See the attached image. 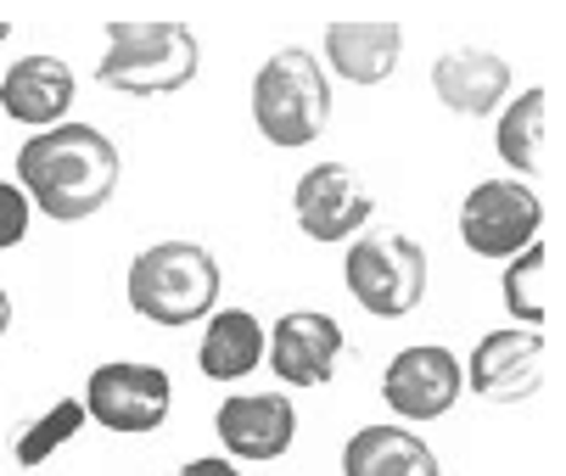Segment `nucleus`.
Wrapping results in <instances>:
<instances>
[{"label":"nucleus","instance_id":"1","mask_svg":"<svg viewBox=\"0 0 566 476\" xmlns=\"http://www.w3.org/2000/svg\"><path fill=\"white\" fill-rule=\"evenodd\" d=\"M18 180L45 219H56V224L91 219L107 208V197L118 186V146L91 124L40 129L18 151Z\"/></svg>","mask_w":566,"mask_h":476},{"label":"nucleus","instance_id":"2","mask_svg":"<svg viewBox=\"0 0 566 476\" xmlns=\"http://www.w3.org/2000/svg\"><path fill=\"white\" fill-rule=\"evenodd\" d=\"M129 303L151 326H191L219 303V264L197 242H157L129 264Z\"/></svg>","mask_w":566,"mask_h":476},{"label":"nucleus","instance_id":"3","mask_svg":"<svg viewBox=\"0 0 566 476\" xmlns=\"http://www.w3.org/2000/svg\"><path fill=\"white\" fill-rule=\"evenodd\" d=\"M202 45L180 23H107L102 85L124 96H175L197 78Z\"/></svg>","mask_w":566,"mask_h":476},{"label":"nucleus","instance_id":"4","mask_svg":"<svg viewBox=\"0 0 566 476\" xmlns=\"http://www.w3.org/2000/svg\"><path fill=\"white\" fill-rule=\"evenodd\" d=\"M332 118V78L308 51H275L253 78V124L270 146H308L326 135Z\"/></svg>","mask_w":566,"mask_h":476},{"label":"nucleus","instance_id":"5","mask_svg":"<svg viewBox=\"0 0 566 476\" xmlns=\"http://www.w3.org/2000/svg\"><path fill=\"white\" fill-rule=\"evenodd\" d=\"M343 281L376 320H403L427 292V253L410 235H359L343 258Z\"/></svg>","mask_w":566,"mask_h":476},{"label":"nucleus","instance_id":"6","mask_svg":"<svg viewBox=\"0 0 566 476\" xmlns=\"http://www.w3.org/2000/svg\"><path fill=\"white\" fill-rule=\"evenodd\" d=\"M169 404H175V387L157 364L118 359V364H96L85 381V415L107 432H124V437L157 432L169 421Z\"/></svg>","mask_w":566,"mask_h":476},{"label":"nucleus","instance_id":"7","mask_svg":"<svg viewBox=\"0 0 566 476\" xmlns=\"http://www.w3.org/2000/svg\"><path fill=\"white\" fill-rule=\"evenodd\" d=\"M544 202L522 180H482L460 202V235L476 258H516L522 247L538 242Z\"/></svg>","mask_w":566,"mask_h":476},{"label":"nucleus","instance_id":"8","mask_svg":"<svg viewBox=\"0 0 566 476\" xmlns=\"http://www.w3.org/2000/svg\"><path fill=\"white\" fill-rule=\"evenodd\" d=\"M465 392V375L454 364L449 348L438 342H416V348H403L387 375H381V399L403 415V421H438L454 410V399Z\"/></svg>","mask_w":566,"mask_h":476},{"label":"nucleus","instance_id":"9","mask_svg":"<svg viewBox=\"0 0 566 476\" xmlns=\"http://www.w3.org/2000/svg\"><path fill=\"white\" fill-rule=\"evenodd\" d=\"M292 213H297V230L308 242H348V235L365 230V219L376 213L370 191L359 186L354 169L343 163H319L297 180L292 191Z\"/></svg>","mask_w":566,"mask_h":476},{"label":"nucleus","instance_id":"10","mask_svg":"<svg viewBox=\"0 0 566 476\" xmlns=\"http://www.w3.org/2000/svg\"><path fill=\"white\" fill-rule=\"evenodd\" d=\"M337 359H343V326L332 320V314L297 308V314H281L275 320L270 364L286 387H326L337 375Z\"/></svg>","mask_w":566,"mask_h":476},{"label":"nucleus","instance_id":"11","mask_svg":"<svg viewBox=\"0 0 566 476\" xmlns=\"http://www.w3.org/2000/svg\"><path fill=\"white\" fill-rule=\"evenodd\" d=\"M213 426L235 459H281L297 437V410L286 392H235L219 404Z\"/></svg>","mask_w":566,"mask_h":476},{"label":"nucleus","instance_id":"12","mask_svg":"<svg viewBox=\"0 0 566 476\" xmlns=\"http://www.w3.org/2000/svg\"><path fill=\"white\" fill-rule=\"evenodd\" d=\"M544 381V337L538 331H489L471 353V387L489 404H527Z\"/></svg>","mask_w":566,"mask_h":476},{"label":"nucleus","instance_id":"13","mask_svg":"<svg viewBox=\"0 0 566 476\" xmlns=\"http://www.w3.org/2000/svg\"><path fill=\"white\" fill-rule=\"evenodd\" d=\"M432 91H438V102H443L449 113L489 118V113L505 102V91H511V67H505V56H494V51L460 45V51H449V56L432 62Z\"/></svg>","mask_w":566,"mask_h":476},{"label":"nucleus","instance_id":"14","mask_svg":"<svg viewBox=\"0 0 566 476\" xmlns=\"http://www.w3.org/2000/svg\"><path fill=\"white\" fill-rule=\"evenodd\" d=\"M0 107H7L18 124L34 129H56L62 113L73 107V73L62 56H23L12 62V73L0 78Z\"/></svg>","mask_w":566,"mask_h":476},{"label":"nucleus","instance_id":"15","mask_svg":"<svg viewBox=\"0 0 566 476\" xmlns=\"http://www.w3.org/2000/svg\"><path fill=\"white\" fill-rule=\"evenodd\" d=\"M403 56V29L398 23H332L326 29V62L332 73L354 85H381Z\"/></svg>","mask_w":566,"mask_h":476},{"label":"nucleus","instance_id":"16","mask_svg":"<svg viewBox=\"0 0 566 476\" xmlns=\"http://www.w3.org/2000/svg\"><path fill=\"white\" fill-rule=\"evenodd\" d=\"M343 476H438V454L403 426H365L343 448Z\"/></svg>","mask_w":566,"mask_h":476},{"label":"nucleus","instance_id":"17","mask_svg":"<svg viewBox=\"0 0 566 476\" xmlns=\"http://www.w3.org/2000/svg\"><path fill=\"white\" fill-rule=\"evenodd\" d=\"M264 342H270V337H264V326L253 320L248 308H224V314H213L208 331H202L197 364H202V375H213V381H241V375L259 370Z\"/></svg>","mask_w":566,"mask_h":476},{"label":"nucleus","instance_id":"18","mask_svg":"<svg viewBox=\"0 0 566 476\" xmlns=\"http://www.w3.org/2000/svg\"><path fill=\"white\" fill-rule=\"evenodd\" d=\"M544 113H549V102H544V91H527V96H516L511 107H505V118H500V157L511 169H538V157H544V135H549V124H544Z\"/></svg>","mask_w":566,"mask_h":476},{"label":"nucleus","instance_id":"19","mask_svg":"<svg viewBox=\"0 0 566 476\" xmlns=\"http://www.w3.org/2000/svg\"><path fill=\"white\" fill-rule=\"evenodd\" d=\"M544 269H549V253H544V242H533V247H522L516 258H511V269H505V303H511V314L527 326V331H544Z\"/></svg>","mask_w":566,"mask_h":476},{"label":"nucleus","instance_id":"20","mask_svg":"<svg viewBox=\"0 0 566 476\" xmlns=\"http://www.w3.org/2000/svg\"><path fill=\"white\" fill-rule=\"evenodd\" d=\"M78 426H85V399H62V404H51V415L45 421H34L23 437H18V465H45Z\"/></svg>","mask_w":566,"mask_h":476},{"label":"nucleus","instance_id":"21","mask_svg":"<svg viewBox=\"0 0 566 476\" xmlns=\"http://www.w3.org/2000/svg\"><path fill=\"white\" fill-rule=\"evenodd\" d=\"M29 219H34V202H29V191L0 180V253L23 242V235H29Z\"/></svg>","mask_w":566,"mask_h":476},{"label":"nucleus","instance_id":"22","mask_svg":"<svg viewBox=\"0 0 566 476\" xmlns=\"http://www.w3.org/2000/svg\"><path fill=\"white\" fill-rule=\"evenodd\" d=\"M175 476H241L230 459H191V465H180Z\"/></svg>","mask_w":566,"mask_h":476},{"label":"nucleus","instance_id":"23","mask_svg":"<svg viewBox=\"0 0 566 476\" xmlns=\"http://www.w3.org/2000/svg\"><path fill=\"white\" fill-rule=\"evenodd\" d=\"M7 331H12V297L0 292V337H7Z\"/></svg>","mask_w":566,"mask_h":476},{"label":"nucleus","instance_id":"24","mask_svg":"<svg viewBox=\"0 0 566 476\" xmlns=\"http://www.w3.org/2000/svg\"><path fill=\"white\" fill-rule=\"evenodd\" d=\"M7 34H12V29H7V23H0V40H7Z\"/></svg>","mask_w":566,"mask_h":476}]
</instances>
